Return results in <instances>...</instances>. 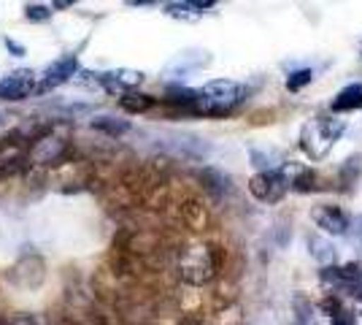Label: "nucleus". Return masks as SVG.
<instances>
[{"mask_svg":"<svg viewBox=\"0 0 362 325\" xmlns=\"http://www.w3.org/2000/svg\"><path fill=\"white\" fill-rule=\"evenodd\" d=\"M76 74H78V60H76V55L57 57L52 65H46L44 79H41V87H38V90H41V93L54 90V87H60V84H65V81H71Z\"/></svg>","mask_w":362,"mask_h":325,"instance_id":"0eeeda50","label":"nucleus"},{"mask_svg":"<svg viewBox=\"0 0 362 325\" xmlns=\"http://www.w3.org/2000/svg\"><path fill=\"white\" fill-rule=\"evenodd\" d=\"M6 325H41L35 317H30V314H16V317H11Z\"/></svg>","mask_w":362,"mask_h":325,"instance_id":"a878e982","label":"nucleus"},{"mask_svg":"<svg viewBox=\"0 0 362 325\" xmlns=\"http://www.w3.org/2000/svg\"><path fill=\"white\" fill-rule=\"evenodd\" d=\"M46 277V266L38 255H28L11 268V279L19 287H38Z\"/></svg>","mask_w":362,"mask_h":325,"instance_id":"1a4fd4ad","label":"nucleus"},{"mask_svg":"<svg viewBox=\"0 0 362 325\" xmlns=\"http://www.w3.org/2000/svg\"><path fill=\"white\" fill-rule=\"evenodd\" d=\"M344 130H346V122L344 120H335V117L308 120L300 130V149L311 160H322L332 149V144L341 139Z\"/></svg>","mask_w":362,"mask_h":325,"instance_id":"7ed1b4c3","label":"nucleus"},{"mask_svg":"<svg viewBox=\"0 0 362 325\" xmlns=\"http://www.w3.org/2000/svg\"><path fill=\"white\" fill-rule=\"evenodd\" d=\"M292 309H295V323H308V320H317V314H314V304L305 298L303 293H295L292 298Z\"/></svg>","mask_w":362,"mask_h":325,"instance_id":"6ab92c4d","label":"nucleus"},{"mask_svg":"<svg viewBox=\"0 0 362 325\" xmlns=\"http://www.w3.org/2000/svg\"><path fill=\"white\" fill-rule=\"evenodd\" d=\"M6 47L11 49V52H14L16 57H19V55H25V47H22V44H16L14 38H6Z\"/></svg>","mask_w":362,"mask_h":325,"instance_id":"cd10ccee","label":"nucleus"},{"mask_svg":"<svg viewBox=\"0 0 362 325\" xmlns=\"http://www.w3.org/2000/svg\"><path fill=\"white\" fill-rule=\"evenodd\" d=\"M95 81L103 84L111 93H117V90L133 93L138 84L144 81V74L133 71V68H117V71H106V74H95Z\"/></svg>","mask_w":362,"mask_h":325,"instance_id":"9d476101","label":"nucleus"},{"mask_svg":"<svg viewBox=\"0 0 362 325\" xmlns=\"http://www.w3.org/2000/svg\"><path fill=\"white\" fill-rule=\"evenodd\" d=\"M179 325H203V320H200L197 314H184L179 320Z\"/></svg>","mask_w":362,"mask_h":325,"instance_id":"bb28decb","label":"nucleus"},{"mask_svg":"<svg viewBox=\"0 0 362 325\" xmlns=\"http://www.w3.org/2000/svg\"><path fill=\"white\" fill-rule=\"evenodd\" d=\"M308 247H311V255H314L317 263L330 266L332 261H335V247H332L327 239H322V236H308Z\"/></svg>","mask_w":362,"mask_h":325,"instance_id":"f3484780","label":"nucleus"},{"mask_svg":"<svg viewBox=\"0 0 362 325\" xmlns=\"http://www.w3.org/2000/svg\"><path fill=\"white\" fill-rule=\"evenodd\" d=\"M65 149H68V144L60 136H44L30 147V160L38 166H52L65 155Z\"/></svg>","mask_w":362,"mask_h":325,"instance_id":"f8f14e48","label":"nucleus"},{"mask_svg":"<svg viewBox=\"0 0 362 325\" xmlns=\"http://www.w3.org/2000/svg\"><path fill=\"white\" fill-rule=\"evenodd\" d=\"M35 90V74L30 68H16L0 79V98L3 101H25Z\"/></svg>","mask_w":362,"mask_h":325,"instance_id":"39448f33","label":"nucleus"},{"mask_svg":"<svg viewBox=\"0 0 362 325\" xmlns=\"http://www.w3.org/2000/svg\"><path fill=\"white\" fill-rule=\"evenodd\" d=\"M184 217H187V222H189L195 231H203V225H206V212H203V206L187 203V206H184Z\"/></svg>","mask_w":362,"mask_h":325,"instance_id":"412c9836","label":"nucleus"},{"mask_svg":"<svg viewBox=\"0 0 362 325\" xmlns=\"http://www.w3.org/2000/svg\"><path fill=\"white\" fill-rule=\"evenodd\" d=\"M92 127L95 130H100V133H106V136H122V133H127L130 130V122L127 120H119V117H108V114H100V117H95L92 120Z\"/></svg>","mask_w":362,"mask_h":325,"instance_id":"2eb2a0df","label":"nucleus"},{"mask_svg":"<svg viewBox=\"0 0 362 325\" xmlns=\"http://www.w3.org/2000/svg\"><path fill=\"white\" fill-rule=\"evenodd\" d=\"M351 293L357 295V298H360V304H362V282H360V285H357V287H354V290H351Z\"/></svg>","mask_w":362,"mask_h":325,"instance_id":"c85d7f7f","label":"nucleus"},{"mask_svg":"<svg viewBox=\"0 0 362 325\" xmlns=\"http://www.w3.org/2000/svg\"><path fill=\"white\" fill-rule=\"evenodd\" d=\"M330 323L332 325H357V323H354V314H351V312H344V309L338 312Z\"/></svg>","mask_w":362,"mask_h":325,"instance_id":"393cba45","label":"nucleus"},{"mask_svg":"<svg viewBox=\"0 0 362 325\" xmlns=\"http://www.w3.org/2000/svg\"><path fill=\"white\" fill-rule=\"evenodd\" d=\"M211 62V55L209 52H200V49H192V52H181L173 60L168 62L165 74L168 76H189L192 71H200Z\"/></svg>","mask_w":362,"mask_h":325,"instance_id":"9b49d317","label":"nucleus"},{"mask_svg":"<svg viewBox=\"0 0 362 325\" xmlns=\"http://www.w3.org/2000/svg\"><path fill=\"white\" fill-rule=\"evenodd\" d=\"M311 219H314L325 233H330V236H346L349 228H351L346 212L338 209V206H330V203L314 206V209H311Z\"/></svg>","mask_w":362,"mask_h":325,"instance_id":"423d86ee","label":"nucleus"},{"mask_svg":"<svg viewBox=\"0 0 362 325\" xmlns=\"http://www.w3.org/2000/svg\"><path fill=\"white\" fill-rule=\"evenodd\" d=\"M330 108L335 111V114L362 108V84H349V87H344L341 93L335 95V101L330 103Z\"/></svg>","mask_w":362,"mask_h":325,"instance_id":"ddd939ff","label":"nucleus"},{"mask_svg":"<svg viewBox=\"0 0 362 325\" xmlns=\"http://www.w3.org/2000/svg\"><path fill=\"white\" fill-rule=\"evenodd\" d=\"M360 55H362V44H360Z\"/></svg>","mask_w":362,"mask_h":325,"instance_id":"7c9ffc66","label":"nucleus"},{"mask_svg":"<svg viewBox=\"0 0 362 325\" xmlns=\"http://www.w3.org/2000/svg\"><path fill=\"white\" fill-rule=\"evenodd\" d=\"M314 79V71L311 68H300V71H292L287 76V90L289 93H298V90H303L308 81Z\"/></svg>","mask_w":362,"mask_h":325,"instance_id":"aec40b11","label":"nucleus"},{"mask_svg":"<svg viewBox=\"0 0 362 325\" xmlns=\"http://www.w3.org/2000/svg\"><path fill=\"white\" fill-rule=\"evenodd\" d=\"M289 190V182L284 179L281 171H271V173H255L249 182V193L257 201L262 203H279Z\"/></svg>","mask_w":362,"mask_h":325,"instance_id":"20e7f679","label":"nucleus"},{"mask_svg":"<svg viewBox=\"0 0 362 325\" xmlns=\"http://www.w3.org/2000/svg\"><path fill=\"white\" fill-rule=\"evenodd\" d=\"M165 8L168 16H173V19H195L200 16L206 8H214L211 0H192V3H165L163 6Z\"/></svg>","mask_w":362,"mask_h":325,"instance_id":"4468645a","label":"nucleus"},{"mask_svg":"<svg viewBox=\"0 0 362 325\" xmlns=\"http://www.w3.org/2000/svg\"><path fill=\"white\" fill-rule=\"evenodd\" d=\"M200 179H203V185L209 187L211 193H216V195H222V193L230 190V176L222 173L219 169H203L200 171Z\"/></svg>","mask_w":362,"mask_h":325,"instance_id":"a211bd4d","label":"nucleus"},{"mask_svg":"<svg viewBox=\"0 0 362 325\" xmlns=\"http://www.w3.org/2000/svg\"><path fill=\"white\" fill-rule=\"evenodd\" d=\"M246 98V87L233 81V79H211L203 84L200 101L192 108L195 114H209V117H222L233 106H238Z\"/></svg>","mask_w":362,"mask_h":325,"instance_id":"f03ea898","label":"nucleus"},{"mask_svg":"<svg viewBox=\"0 0 362 325\" xmlns=\"http://www.w3.org/2000/svg\"><path fill=\"white\" fill-rule=\"evenodd\" d=\"M362 163V157L360 155H351L346 160V163H344V169H341V173H344V179H346V185L349 182H354V179H357V173H360V166Z\"/></svg>","mask_w":362,"mask_h":325,"instance_id":"b1692460","label":"nucleus"},{"mask_svg":"<svg viewBox=\"0 0 362 325\" xmlns=\"http://www.w3.org/2000/svg\"><path fill=\"white\" fill-rule=\"evenodd\" d=\"M119 106L124 111H130V114H144V111H149L154 106V98L144 93H124L119 98Z\"/></svg>","mask_w":362,"mask_h":325,"instance_id":"dca6fc26","label":"nucleus"},{"mask_svg":"<svg viewBox=\"0 0 362 325\" xmlns=\"http://www.w3.org/2000/svg\"><path fill=\"white\" fill-rule=\"evenodd\" d=\"M219 266H222V249L195 244L179 255V277L192 287H203L216 277Z\"/></svg>","mask_w":362,"mask_h":325,"instance_id":"f257e3e1","label":"nucleus"},{"mask_svg":"<svg viewBox=\"0 0 362 325\" xmlns=\"http://www.w3.org/2000/svg\"><path fill=\"white\" fill-rule=\"evenodd\" d=\"M163 147L170 149L173 155L192 157V160H200V157L209 155V144L200 139V136H192V133H168Z\"/></svg>","mask_w":362,"mask_h":325,"instance_id":"6e6552de","label":"nucleus"},{"mask_svg":"<svg viewBox=\"0 0 362 325\" xmlns=\"http://www.w3.org/2000/svg\"><path fill=\"white\" fill-rule=\"evenodd\" d=\"M295 325H319L317 320H308V323H295Z\"/></svg>","mask_w":362,"mask_h":325,"instance_id":"c756f323","label":"nucleus"},{"mask_svg":"<svg viewBox=\"0 0 362 325\" xmlns=\"http://www.w3.org/2000/svg\"><path fill=\"white\" fill-rule=\"evenodd\" d=\"M317 309L322 312V314H327V317H335V314H338V312H341V301H338V293L335 295H327V298H322V301H319L317 304Z\"/></svg>","mask_w":362,"mask_h":325,"instance_id":"5701e85b","label":"nucleus"},{"mask_svg":"<svg viewBox=\"0 0 362 325\" xmlns=\"http://www.w3.org/2000/svg\"><path fill=\"white\" fill-rule=\"evenodd\" d=\"M25 16H28L30 22H46V19H52V6L30 3V6H25Z\"/></svg>","mask_w":362,"mask_h":325,"instance_id":"4be33fe9","label":"nucleus"}]
</instances>
